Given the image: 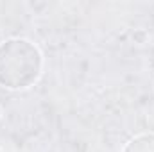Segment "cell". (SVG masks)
Masks as SVG:
<instances>
[{"label": "cell", "mask_w": 154, "mask_h": 152, "mask_svg": "<svg viewBox=\"0 0 154 152\" xmlns=\"http://www.w3.org/2000/svg\"><path fill=\"white\" fill-rule=\"evenodd\" d=\"M41 74V52L27 39H9L0 45V84L9 90L29 88Z\"/></svg>", "instance_id": "6da1fadb"}, {"label": "cell", "mask_w": 154, "mask_h": 152, "mask_svg": "<svg viewBox=\"0 0 154 152\" xmlns=\"http://www.w3.org/2000/svg\"><path fill=\"white\" fill-rule=\"evenodd\" d=\"M122 152H154V132L136 136L124 147Z\"/></svg>", "instance_id": "7a4b0ae2"}]
</instances>
